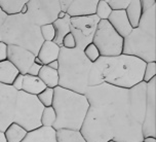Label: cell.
I'll return each mask as SVG.
<instances>
[{
    "mask_svg": "<svg viewBox=\"0 0 156 142\" xmlns=\"http://www.w3.org/2000/svg\"><path fill=\"white\" fill-rule=\"evenodd\" d=\"M85 96L90 109L79 132L86 142H142L146 83L132 89L102 83Z\"/></svg>",
    "mask_w": 156,
    "mask_h": 142,
    "instance_id": "1",
    "label": "cell"
},
{
    "mask_svg": "<svg viewBox=\"0 0 156 142\" xmlns=\"http://www.w3.org/2000/svg\"><path fill=\"white\" fill-rule=\"evenodd\" d=\"M58 62V87L85 95L90 88L103 83L97 66L86 59L82 49L61 47Z\"/></svg>",
    "mask_w": 156,
    "mask_h": 142,
    "instance_id": "2",
    "label": "cell"
},
{
    "mask_svg": "<svg viewBox=\"0 0 156 142\" xmlns=\"http://www.w3.org/2000/svg\"><path fill=\"white\" fill-rule=\"evenodd\" d=\"M103 83L120 89H132L143 82L146 62L133 56L100 57L94 63Z\"/></svg>",
    "mask_w": 156,
    "mask_h": 142,
    "instance_id": "3",
    "label": "cell"
},
{
    "mask_svg": "<svg viewBox=\"0 0 156 142\" xmlns=\"http://www.w3.org/2000/svg\"><path fill=\"white\" fill-rule=\"evenodd\" d=\"M51 107L57 115L52 127L55 131H79L90 109V102L85 95L57 87L55 88Z\"/></svg>",
    "mask_w": 156,
    "mask_h": 142,
    "instance_id": "4",
    "label": "cell"
},
{
    "mask_svg": "<svg viewBox=\"0 0 156 142\" xmlns=\"http://www.w3.org/2000/svg\"><path fill=\"white\" fill-rule=\"evenodd\" d=\"M122 54L156 62V5L142 13L139 26L123 38Z\"/></svg>",
    "mask_w": 156,
    "mask_h": 142,
    "instance_id": "5",
    "label": "cell"
},
{
    "mask_svg": "<svg viewBox=\"0 0 156 142\" xmlns=\"http://www.w3.org/2000/svg\"><path fill=\"white\" fill-rule=\"evenodd\" d=\"M0 31L2 41L7 46L23 47L35 56H37L39 49L44 42L40 34V27L22 13L7 16Z\"/></svg>",
    "mask_w": 156,
    "mask_h": 142,
    "instance_id": "6",
    "label": "cell"
},
{
    "mask_svg": "<svg viewBox=\"0 0 156 142\" xmlns=\"http://www.w3.org/2000/svg\"><path fill=\"white\" fill-rule=\"evenodd\" d=\"M44 109L37 96H33L23 91L18 92L12 122L24 128L27 132H32L41 128V115Z\"/></svg>",
    "mask_w": 156,
    "mask_h": 142,
    "instance_id": "7",
    "label": "cell"
},
{
    "mask_svg": "<svg viewBox=\"0 0 156 142\" xmlns=\"http://www.w3.org/2000/svg\"><path fill=\"white\" fill-rule=\"evenodd\" d=\"M93 43L101 57H116L122 54L123 38L117 33L108 21H100L94 33Z\"/></svg>",
    "mask_w": 156,
    "mask_h": 142,
    "instance_id": "8",
    "label": "cell"
},
{
    "mask_svg": "<svg viewBox=\"0 0 156 142\" xmlns=\"http://www.w3.org/2000/svg\"><path fill=\"white\" fill-rule=\"evenodd\" d=\"M26 15L38 27L52 24L61 12L58 0H28Z\"/></svg>",
    "mask_w": 156,
    "mask_h": 142,
    "instance_id": "9",
    "label": "cell"
},
{
    "mask_svg": "<svg viewBox=\"0 0 156 142\" xmlns=\"http://www.w3.org/2000/svg\"><path fill=\"white\" fill-rule=\"evenodd\" d=\"M100 19L96 15L80 18H71L70 33L76 41V47L83 51V49L93 42Z\"/></svg>",
    "mask_w": 156,
    "mask_h": 142,
    "instance_id": "10",
    "label": "cell"
},
{
    "mask_svg": "<svg viewBox=\"0 0 156 142\" xmlns=\"http://www.w3.org/2000/svg\"><path fill=\"white\" fill-rule=\"evenodd\" d=\"M142 135L156 138V77L146 83V101Z\"/></svg>",
    "mask_w": 156,
    "mask_h": 142,
    "instance_id": "11",
    "label": "cell"
},
{
    "mask_svg": "<svg viewBox=\"0 0 156 142\" xmlns=\"http://www.w3.org/2000/svg\"><path fill=\"white\" fill-rule=\"evenodd\" d=\"M16 92L10 86L0 83V131L4 132L6 128L12 122Z\"/></svg>",
    "mask_w": 156,
    "mask_h": 142,
    "instance_id": "12",
    "label": "cell"
},
{
    "mask_svg": "<svg viewBox=\"0 0 156 142\" xmlns=\"http://www.w3.org/2000/svg\"><path fill=\"white\" fill-rule=\"evenodd\" d=\"M36 56L23 47L7 46V60L18 69L20 74H27L30 66L34 63Z\"/></svg>",
    "mask_w": 156,
    "mask_h": 142,
    "instance_id": "13",
    "label": "cell"
},
{
    "mask_svg": "<svg viewBox=\"0 0 156 142\" xmlns=\"http://www.w3.org/2000/svg\"><path fill=\"white\" fill-rule=\"evenodd\" d=\"M99 0H70L66 15L70 18H80L96 15V8Z\"/></svg>",
    "mask_w": 156,
    "mask_h": 142,
    "instance_id": "14",
    "label": "cell"
},
{
    "mask_svg": "<svg viewBox=\"0 0 156 142\" xmlns=\"http://www.w3.org/2000/svg\"><path fill=\"white\" fill-rule=\"evenodd\" d=\"M107 21L122 38L126 37L133 30L125 10H113Z\"/></svg>",
    "mask_w": 156,
    "mask_h": 142,
    "instance_id": "15",
    "label": "cell"
},
{
    "mask_svg": "<svg viewBox=\"0 0 156 142\" xmlns=\"http://www.w3.org/2000/svg\"><path fill=\"white\" fill-rule=\"evenodd\" d=\"M61 47L57 46L54 41H44L40 46L36 57L41 61L42 65H48L49 63L57 61L60 55Z\"/></svg>",
    "mask_w": 156,
    "mask_h": 142,
    "instance_id": "16",
    "label": "cell"
},
{
    "mask_svg": "<svg viewBox=\"0 0 156 142\" xmlns=\"http://www.w3.org/2000/svg\"><path fill=\"white\" fill-rule=\"evenodd\" d=\"M22 142H57L55 130L54 128H44L28 132L26 138Z\"/></svg>",
    "mask_w": 156,
    "mask_h": 142,
    "instance_id": "17",
    "label": "cell"
},
{
    "mask_svg": "<svg viewBox=\"0 0 156 142\" xmlns=\"http://www.w3.org/2000/svg\"><path fill=\"white\" fill-rule=\"evenodd\" d=\"M70 21L71 18L68 15H66L63 19H57L52 23L55 31L54 42L60 47H62V41L64 39V37L68 33H70Z\"/></svg>",
    "mask_w": 156,
    "mask_h": 142,
    "instance_id": "18",
    "label": "cell"
},
{
    "mask_svg": "<svg viewBox=\"0 0 156 142\" xmlns=\"http://www.w3.org/2000/svg\"><path fill=\"white\" fill-rule=\"evenodd\" d=\"M45 85L41 82V79L38 76H31V75L25 74L24 80H23V88L22 91L25 93L33 95V96H37L45 90Z\"/></svg>",
    "mask_w": 156,
    "mask_h": 142,
    "instance_id": "19",
    "label": "cell"
},
{
    "mask_svg": "<svg viewBox=\"0 0 156 142\" xmlns=\"http://www.w3.org/2000/svg\"><path fill=\"white\" fill-rule=\"evenodd\" d=\"M20 74L19 70L8 60L0 62V83L12 87L13 80Z\"/></svg>",
    "mask_w": 156,
    "mask_h": 142,
    "instance_id": "20",
    "label": "cell"
},
{
    "mask_svg": "<svg viewBox=\"0 0 156 142\" xmlns=\"http://www.w3.org/2000/svg\"><path fill=\"white\" fill-rule=\"evenodd\" d=\"M38 77L41 79L46 88L55 89L58 87V70L51 69L47 65H44L41 67L40 71L38 73Z\"/></svg>",
    "mask_w": 156,
    "mask_h": 142,
    "instance_id": "21",
    "label": "cell"
},
{
    "mask_svg": "<svg viewBox=\"0 0 156 142\" xmlns=\"http://www.w3.org/2000/svg\"><path fill=\"white\" fill-rule=\"evenodd\" d=\"M126 16L133 29L139 26L141 16H142V7L140 0H130V3L125 9Z\"/></svg>",
    "mask_w": 156,
    "mask_h": 142,
    "instance_id": "22",
    "label": "cell"
},
{
    "mask_svg": "<svg viewBox=\"0 0 156 142\" xmlns=\"http://www.w3.org/2000/svg\"><path fill=\"white\" fill-rule=\"evenodd\" d=\"M3 133L6 142H22L28 134V132L24 128L13 122L6 128Z\"/></svg>",
    "mask_w": 156,
    "mask_h": 142,
    "instance_id": "23",
    "label": "cell"
},
{
    "mask_svg": "<svg viewBox=\"0 0 156 142\" xmlns=\"http://www.w3.org/2000/svg\"><path fill=\"white\" fill-rule=\"evenodd\" d=\"M28 0H0V8L7 16H16L22 13V9Z\"/></svg>",
    "mask_w": 156,
    "mask_h": 142,
    "instance_id": "24",
    "label": "cell"
},
{
    "mask_svg": "<svg viewBox=\"0 0 156 142\" xmlns=\"http://www.w3.org/2000/svg\"><path fill=\"white\" fill-rule=\"evenodd\" d=\"M57 142H86L79 131L58 130L55 131Z\"/></svg>",
    "mask_w": 156,
    "mask_h": 142,
    "instance_id": "25",
    "label": "cell"
},
{
    "mask_svg": "<svg viewBox=\"0 0 156 142\" xmlns=\"http://www.w3.org/2000/svg\"><path fill=\"white\" fill-rule=\"evenodd\" d=\"M57 119V115L54 110V108L51 107H44L41 115V127L44 128H52Z\"/></svg>",
    "mask_w": 156,
    "mask_h": 142,
    "instance_id": "26",
    "label": "cell"
},
{
    "mask_svg": "<svg viewBox=\"0 0 156 142\" xmlns=\"http://www.w3.org/2000/svg\"><path fill=\"white\" fill-rule=\"evenodd\" d=\"M111 13L112 9L107 3V0H99L96 8V16L100 19V21H107Z\"/></svg>",
    "mask_w": 156,
    "mask_h": 142,
    "instance_id": "27",
    "label": "cell"
},
{
    "mask_svg": "<svg viewBox=\"0 0 156 142\" xmlns=\"http://www.w3.org/2000/svg\"><path fill=\"white\" fill-rule=\"evenodd\" d=\"M54 94L55 89L45 88V90H43L40 94L37 95V99L43 105V107H51L52 105V101H54Z\"/></svg>",
    "mask_w": 156,
    "mask_h": 142,
    "instance_id": "28",
    "label": "cell"
},
{
    "mask_svg": "<svg viewBox=\"0 0 156 142\" xmlns=\"http://www.w3.org/2000/svg\"><path fill=\"white\" fill-rule=\"evenodd\" d=\"M83 54L86 57V59L88 61H90L91 63H96L98 60H99V58L101 57V55H100V52L98 51L97 46H94V44L91 42L90 43L88 46H86L84 49H83Z\"/></svg>",
    "mask_w": 156,
    "mask_h": 142,
    "instance_id": "29",
    "label": "cell"
},
{
    "mask_svg": "<svg viewBox=\"0 0 156 142\" xmlns=\"http://www.w3.org/2000/svg\"><path fill=\"white\" fill-rule=\"evenodd\" d=\"M40 34L44 41H54L55 36L54 25L48 24V25L41 26L40 27Z\"/></svg>",
    "mask_w": 156,
    "mask_h": 142,
    "instance_id": "30",
    "label": "cell"
},
{
    "mask_svg": "<svg viewBox=\"0 0 156 142\" xmlns=\"http://www.w3.org/2000/svg\"><path fill=\"white\" fill-rule=\"evenodd\" d=\"M154 77H156V62L146 63L143 75V82L148 83Z\"/></svg>",
    "mask_w": 156,
    "mask_h": 142,
    "instance_id": "31",
    "label": "cell"
},
{
    "mask_svg": "<svg viewBox=\"0 0 156 142\" xmlns=\"http://www.w3.org/2000/svg\"><path fill=\"white\" fill-rule=\"evenodd\" d=\"M110 8L113 10H125L130 3V0H107Z\"/></svg>",
    "mask_w": 156,
    "mask_h": 142,
    "instance_id": "32",
    "label": "cell"
},
{
    "mask_svg": "<svg viewBox=\"0 0 156 142\" xmlns=\"http://www.w3.org/2000/svg\"><path fill=\"white\" fill-rule=\"evenodd\" d=\"M62 47L67 49H73L76 47V41L71 33H68L62 41Z\"/></svg>",
    "mask_w": 156,
    "mask_h": 142,
    "instance_id": "33",
    "label": "cell"
},
{
    "mask_svg": "<svg viewBox=\"0 0 156 142\" xmlns=\"http://www.w3.org/2000/svg\"><path fill=\"white\" fill-rule=\"evenodd\" d=\"M23 80H24V75L19 74L15 78V80H13V82L12 85V89H15L16 92L22 91V88H23Z\"/></svg>",
    "mask_w": 156,
    "mask_h": 142,
    "instance_id": "34",
    "label": "cell"
},
{
    "mask_svg": "<svg viewBox=\"0 0 156 142\" xmlns=\"http://www.w3.org/2000/svg\"><path fill=\"white\" fill-rule=\"evenodd\" d=\"M7 60V44L0 41V62Z\"/></svg>",
    "mask_w": 156,
    "mask_h": 142,
    "instance_id": "35",
    "label": "cell"
},
{
    "mask_svg": "<svg viewBox=\"0 0 156 142\" xmlns=\"http://www.w3.org/2000/svg\"><path fill=\"white\" fill-rule=\"evenodd\" d=\"M41 67H42V66L38 65V64H36V63H33L32 65L30 66L29 70H28V72H27V74L31 75V76H38V73H39V71H40Z\"/></svg>",
    "mask_w": 156,
    "mask_h": 142,
    "instance_id": "36",
    "label": "cell"
},
{
    "mask_svg": "<svg viewBox=\"0 0 156 142\" xmlns=\"http://www.w3.org/2000/svg\"><path fill=\"white\" fill-rule=\"evenodd\" d=\"M6 18H7V16L5 15V13H3V10L0 8V28L3 26L4 22L6 21Z\"/></svg>",
    "mask_w": 156,
    "mask_h": 142,
    "instance_id": "37",
    "label": "cell"
},
{
    "mask_svg": "<svg viewBox=\"0 0 156 142\" xmlns=\"http://www.w3.org/2000/svg\"><path fill=\"white\" fill-rule=\"evenodd\" d=\"M47 66H48V67H51V69L58 70V60L57 61H54V62H51V63H49Z\"/></svg>",
    "mask_w": 156,
    "mask_h": 142,
    "instance_id": "38",
    "label": "cell"
},
{
    "mask_svg": "<svg viewBox=\"0 0 156 142\" xmlns=\"http://www.w3.org/2000/svg\"><path fill=\"white\" fill-rule=\"evenodd\" d=\"M142 142H156L155 137H144Z\"/></svg>",
    "mask_w": 156,
    "mask_h": 142,
    "instance_id": "39",
    "label": "cell"
},
{
    "mask_svg": "<svg viewBox=\"0 0 156 142\" xmlns=\"http://www.w3.org/2000/svg\"><path fill=\"white\" fill-rule=\"evenodd\" d=\"M0 142H6V139L4 137V133L0 131Z\"/></svg>",
    "mask_w": 156,
    "mask_h": 142,
    "instance_id": "40",
    "label": "cell"
},
{
    "mask_svg": "<svg viewBox=\"0 0 156 142\" xmlns=\"http://www.w3.org/2000/svg\"><path fill=\"white\" fill-rule=\"evenodd\" d=\"M65 16H66V13H64V12L61 10V12L58 13V19H63Z\"/></svg>",
    "mask_w": 156,
    "mask_h": 142,
    "instance_id": "41",
    "label": "cell"
},
{
    "mask_svg": "<svg viewBox=\"0 0 156 142\" xmlns=\"http://www.w3.org/2000/svg\"><path fill=\"white\" fill-rule=\"evenodd\" d=\"M34 63H36V64H38V65H40V66H43L42 65V63H41V61L38 59L37 57H35V60H34Z\"/></svg>",
    "mask_w": 156,
    "mask_h": 142,
    "instance_id": "42",
    "label": "cell"
},
{
    "mask_svg": "<svg viewBox=\"0 0 156 142\" xmlns=\"http://www.w3.org/2000/svg\"><path fill=\"white\" fill-rule=\"evenodd\" d=\"M0 41H2V38H1V31H0Z\"/></svg>",
    "mask_w": 156,
    "mask_h": 142,
    "instance_id": "43",
    "label": "cell"
},
{
    "mask_svg": "<svg viewBox=\"0 0 156 142\" xmlns=\"http://www.w3.org/2000/svg\"><path fill=\"white\" fill-rule=\"evenodd\" d=\"M109 142H115V141H112V140H111V141H109Z\"/></svg>",
    "mask_w": 156,
    "mask_h": 142,
    "instance_id": "44",
    "label": "cell"
}]
</instances>
